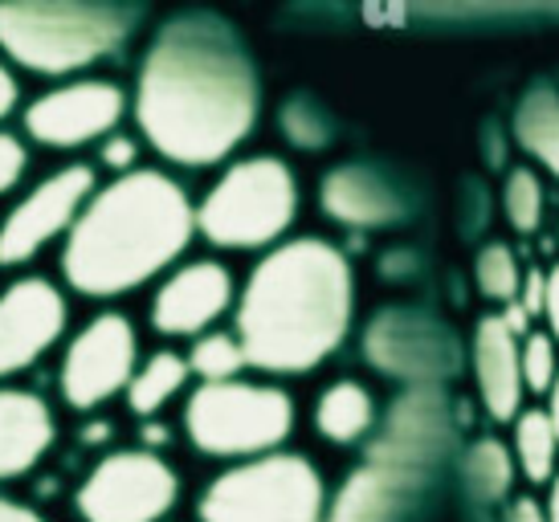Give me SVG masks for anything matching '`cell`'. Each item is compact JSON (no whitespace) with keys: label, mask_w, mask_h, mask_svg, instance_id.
Wrapping results in <instances>:
<instances>
[{"label":"cell","mask_w":559,"mask_h":522,"mask_svg":"<svg viewBox=\"0 0 559 522\" xmlns=\"http://www.w3.org/2000/svg\"><path fill=\"white\" fill-rule=\"evenodd\" d=\"M131 123V91L119 78L86 74L70 82H53L25 98L16 131L29 139L33 152H53L79 159L98 143Z\"/></svg>","instance_id":"10"},{"label":"cell","mask_w":559,"mask_h":522,"mask_svg":"<svg viewBox=\"0 0 559 522\" xmlns=\"http://www.w3.org/2000/svg\"><path fill=\"white\" fill-rule=\"evenodd\" d=\"M547 522H559V477L551 482V490H547Z\"/></svg>","instance_id":"36"},{"label":"cell","mask_w":559,"mask_h":522,"mask_svg":"<svg viewBox=\"0 0 559 522\" xmlns=\"http://www.w3.org/2000/svg\"><path fill=\"white\" fill-rule=\"evenodd\" d=\"M523 339L514 335L511 327L498 315H481L474 327V384H478V400L486 416L498 425H514V416L523 413V355H519Z\"/></svg>","instance_id":"15"},{"label":"cell","mask_w":559,"mask_h":522,"mask_svg":"<svg viewBox=\"0 0 559 522\" xmlns=\"http://www.w3.org/2000/svg\"><path fill=\"white\" fill-rule=\"evenodd\" d=\"M140 9L119 4H0V58L41 82L98 74L140 33Z\"/></svg>","instance_id":"4"},{"label":"cell","mask_w":559,"mask_h":522,"mask_svg":"<svg viewBox=\"0 0 559 522\" xmlns=\"http://www.w3.org/2000/svg\"><path fill=\"white\" fill-rule=\"evenodd\" d=\"M319 209L343 229H384L404 216V200L376 168L343 164L319 180Z\"/></svg>","instance_id":"16"},{"label":"cell","mask_w":559,"mask_h":522,"mask_svg":"<svg viewBox=\"0 0 559 522\" xmlns=\"http://www.w3.org/2000/svg\"><path fill=\"white\" fill-rule=\"evenodd\" d=\"M0 522H53L41 507L21 502L13 494H0Z\"/></svg>","instance_id":"32"},{"label":"cell","mask_w":559,"mask_h":522,"mask_svg":"<svg viewBox=\"0 0 559 522\" xmlns=\"http://www.w3.org/2000/svg\"><path fill=\"white\" fill-rule=\"evenodd\" d=\"M302 213V180L290 159L270 152L237 155L197 197V237L225 253L262 258L295 237Z\"/></svg>","instance_id":"5"},{"label":"cell","mask_w":559,"mask_h":522,"mask_svg":"<svg viewBox=\"0 0 559 522\" xmlns=\"http://www.w3.org/2000/svg\"><path fill=\"white\" fill-rule=\"evenodd\" d=\"M176 429L197 458L217 465L270 458L278 449H290L298 429V400L286 384L262 376H241L229 384H192L180 404Z\"/></svg>","instance_id":"6"},{"label":"cell","mask_w":559,"mask_h":522,"mask_svg":"<svg viewBox=\"0 0 559 522\" xmlns=\"http://www.w3.org/2000/svg\"><path fill=\"white\" fill-rule=\"evenodd\" d=\"M356 323V270L331 237L295 233L241 277L234 331L262 380L311 376L340 352Z\"/></svg>","instance_id":"2"},{"label":"cell","mask_w":559,"mask_h":522,"mask_svg":"<svg viewBox=\"0 0 559 522\" xmlns=\"http://www.w3.org/2000/svg\"><path fill=\"white\" fill-rule=\"evenodd\" d=\"M192 368L185 359V347H156V352L143 355V364L135 368L131 384H127V413L135 420H164L171 404H185V396L192 392Z\"/></svg>","instance_id":"17"},{"label":"cell","mask_w":559,"mask_h":522,"mask_svg":"<svg viewBox=\"0 0 559 522\" xmlns=\"http://www.w3.org/2000/svg\"><path fill=\"white\" fill-rule=\"evenodd\" d=\"M237 294L241 277L229 261L217 253H192L147 290L143 323L168 347H188L192 339L234 323Z\"/></svg>","instance_id":"12"},{"label":"cell","mask_w":559,"mask_h":522,"mask_svg":"<svg viewBox=\"0 0 559 522\" xmlns=\"http://www.w3.org/2000/svg\"><path fill=\"white\" fill-rule=\"evenodd\" d=\"M311 429L335 449H352L359 441H368L376 429V396L368 392V384L343 376V380L319 388V396L311 404Z\"/></svg>","instance_id":"18"},{"label":"cell","mask_w":559,"mask_h":522,"mask_svg":"<svg viewBox=\"0 0 559 522\" xmlns=\"http://www.w3.org/2000/svg\"><path fill=\"white\" fill-rule=\"evenodd\" d=\"M544 294H547V270H527L523 274V290H519V307L527 310L531 319H539L544 315Z\"/></svg>","instance_id":"31"},{"label":"cell","mask_w":559,"mask_h":522,"mask_svg":"<svg viewBox=\"0 0 559 522\" xmlns=\"http://www.w3.org/2000/svg\"><path fill=\"white\" fill-rule=\"evenodd\" d=\"M185 498V477L171 458L140 446L94 453L70 490L79 522H171Z\"/></svg>","instance_id":"8"},{"label":"cell","mask_w":559,"mask_h":522,"mask_svg":"<svg viewBox=\"0 0 559 522\" xmlns=\"http://www.w3.org/2000/svg\"><path fill=\"white\" fill-rule=\"evenodd\" d=\"M282 131H286V139L298 143V147H323L326 139H331L323 115H319V107H314L311 98L286 103V110H282Z\"/></svg>","instance_id":"28"},{"label":"cell","mask_w":559,"mask_h":522,"mask_svg":"<svg viewBox=\"0 0 559 522\" xmlns=\"http://www.w3.org/2000/svg\"><path fill=\"white\" fill-rule=\"evenodd\" d=\"M547 420H551V429H556L559 437V376H556V384H551V392H547Z\"/></svg>","instance_id":"35"},{"label":"cell","mask_w":559,"mask_h":522,"mask_svg":"<svg viewBox=\"0 0 559 522\" xmlns=\"http://www.w3.org/2000/svg\"><path fill=\"white\" fill-rule=\"evenodd\" d=\"M21 107H25L21 74L0 58V127H13V119H21Z\"/></svg>","instance_id":"29"},{"label":"cell","mask_w":559,"mask_h":522,"mask_svg":"<svg viewBox=\"0 0 559 522\" xmlns=\"http://www.w3.org/2000/svg\"><path fill=\"white\" fill-rule=\"evenodd\" d=\"M176 425L171 420H143L140 425V432H135V446L140 449H152V453H164L168 458V449H171V441H176Z\"/></svg>","instance_id":"30"},{"label":"cell","mask_w":559,"mask_h":522,"mask_svg":"<svg viewBox=\"0 0 559 522\" xmlns=\"http://www.w3.org/2000/svg\"><path fill=\"white\" fill-rule=\"evenodd\" d=\"M197 241V197L176 171L143 164L94 188L58 249V282L70 298L115 307L152 290L168 270L192 258Z\"/></svg>","instance_id":"3"},{"label":"cell","mask_w":559,"mask_h":522,"mask_svg":"<svg viewBox=\"0 0 559 522\" xmlns=\"http://www.w3.org/2000/svg\"><path fill=\"white\" fill-rule=\"evenodd\" d=\"M262 123V82L246 41L217 13H176L135 66L131 127L168 171H217Z\"/></svg>","instance_id":"1"},{"label":"cell","mask_w":559,"mask_h":522,"mask_svg":"<svg viewBox=\"0 0 559 522\" xmlns=\"http://www.w3.org/2000/svg\"><path fill=\"white\" fill-rule=\"evenodd\" d=\"M544 180L535 168H511L502 180V213L514 233H539L544 225Z\"/></svg>","instance_id":"24"},{"label":"cell","mask_w":559,"mask_h":522,"mask_svg":"<svg viewBox=\"0 0 559 522\" xmlns=\"http://www.w3.org/2000/svg\"><path fill=\"white\" fill-rule=\"evenodd\" d=\"M58 413L37 388L0 384V486L37 474L58 446Z\"/></svg>","instance_id":"14"},{"label":"cell","mask_w":559,"mask_h":522,"mask_svg":"<svg viewBox=\"0 0 559 522\" xmlns=\"http://www.w3.org/2000/svg\"><path fill=\"white\" fill-rule=\"evenodd\" d=\"M185 359L197 384H229V380L249 376V355L234 327H217L209 335L192 339L185 347Z\"/></svg>","instance_id":"21"},{"label":"cell","mask_w":559,"mask_h":522,"mask_svg":"<svg viewBox=\"0 0 559 522\" xmlns=\"http://www.w3.org/2000/svg\"><path fill=\"white\" fill-rule=\"evenodd\" d=\"M523 265L514 258L511 246H502V241H490V246H481L478 261H474V282H478L481 298H490L498 307H511L519 302V290H523Z\"/></svg>","instance_id":"22"},{"label":"cell","mask_w":559,"mask_h":522,"mask_svg":"<svg viewBox=\"0 0 559 522\" xmlns=\"http://www.w3.org/2000/svg\"><path fill=\"white\" fill-rule=\"evenodd\" d=\"M140 323L119 307L94 310L82 327L70 331L58 352V400L79 416L103 413L107 404L127 396V384L143 364Z\"/></svg>","instance_id":"9"},{"label":"cell","mask_w":559,"mask_h":522,"mask_svg":"<svg viewBox=\"0 0 559 522\" xmlns=\"http://www.w3.org/2000/svg\"><path fill=\"white\" fill-rule=\"evenodd\" d=\"M514 139L519 147L559 180V91L535 86L523 94L514 110Z\"/></svg>","instance_id":"19"},{"label":"cell","mask_w":559,"mask_h":522,"mask_svg":"<svg viewBox=\"0 0 559 522\" xmlns=\"http://www.w3.org/2000/svg\"><path fill=\"white\" fill-rule=\"evenodd\" d=\"M33 143L16 127H0V200H16L29 188Z\"/></svg>","instance_id":"27"},{"label":"cell","mask_w":559,"mask_h":522,"mask_svg":"<svg viewBox=\"0 0 559 522\" xmlns=\"http://www.w3.org/2000/svg\"><path fill=\"white\" fill-rule=\"evenodd\" d=\"M519 355H523V388H527V396H547L559 376V343L547 331H531L519 343Z\"/></svg>","instance_id":"26"},{"label":"cell","mask_w":559,"mask_h":522,"mask_svg":"<svg viewBox=\"0 0 559 522\" xmlns=\"http://www.w3.org/2000/svg\"><path fill=\"white\" fill-rule=\"evenodd\" d=\"M331 486L298 449L221 465L197 494V522H326Z\"/></svg>","instance_id":"7"},{"label":"cell","mask_w":559,"mask_h":522,"mask_svg":"<svg viewBox=\"0 0 559 522\" xmlns=\"http://www.w3.org/2000/svg\"><path fill=\"white\" fill-rule=\"evenodd\" d=\"M544 327H547V335L559 343V265H551L547 270V294H544Z\"/></svg>","instance_id":"33"},{"label":"cell","mask_w":559,"mask_h":522,"mask_svg":"<svg viewBox=\"0 0 559 522\" xmlns=\"http://www.w3.org/2000/svg\"><path fill=\"white\" fill-rule=\"evenodd\" d=\"M511 522H547V502L531 498V494L514 498V502H511Z\"/></svg>","instance_id":"34"},{"label":"cell","mask_w":559,"mask_h":522,"mask_svg":"<svg viewBox=\"0 0 559 522\" xmlns=\"http://www.w3.org/2000/svg\"><path fill=\"white\" fill-rule=\"evenodd\" d=\"M98 185L103 176L91 159H66L29 180V188L0 213V270L29 274L41 253L62 249Z\"/></svg>","instance_id":"11"},{"label":"cell","mask_w":559,"mask_h":522,"mask_svg":"<svg viewBox=\"0 0 559 522\" xmlns=\"http://www.w3.org/2000/svg\"><path fill=\"white\" fill-rule=\"evenodd\" d=\"M514 453L502 441H478V446L469 449L466 458V477L469 486H474V494L478 498H486V502H498V498H507V490H511L514 482Z\"/></svg>","instance_id":"23"},{"label":"cell","mask_w":559,"mask_h":522,"mask_svg":"<svg viewBox=\"0 0 559 522\" xmlns=\"http://www.w3.org/2000/svg\"><path fill=\"white\" fill-rule=\"evenodd\" d=\"M514 465L531 486H551L559 477V437L544 408H523L514 416Z\"/></svg>","instance_id":"20"},{"label":"cell","mask_w":559,"mask_h":522,"mask_svg":"<svg viewBox=\"0 0 559 522\" xmlns=\"http://www.w3.org/2000/svg\"><path fill=\"white\" fill-rule=\"evenodd\" d=\"M91 164L98 168L103 180L131 176V171H140L143 164H147V143L140 139L135 127H123V131H115V135H107L98 147H94Z\"/></svg>","instance_id":"25"},{"label":"cell","mask_w":559,"mask_h":522,"mask_svg":"<svg viewBox=\"0 0 559 522\" xmlns=\"http://www.w3.org/2000/svg\"><path fill=\"white\" fill-rule=\"evenodd\" d=\"M74 331V298L62 282L37 274H13L0 286V384L46 364L62 352Z\"/></svg>","instance_id":"13"}]
</instances>
